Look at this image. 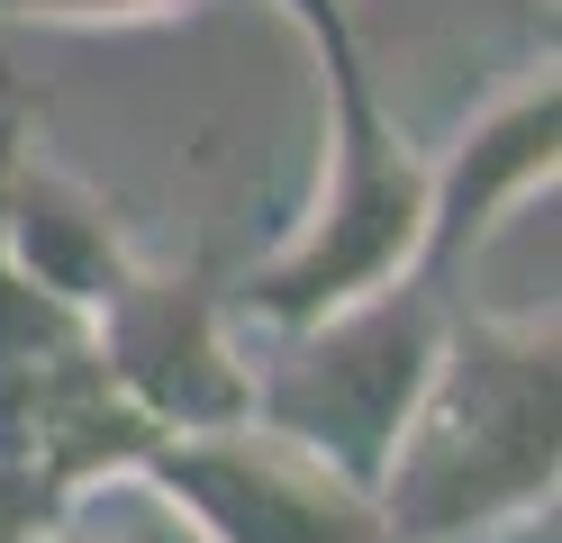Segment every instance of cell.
Listing matches in <instances>:
<instances>
[{"instance_id":"obj_2","label":"cell","mask_w":562,"mask_h":543,"mask_svg":"<svg viewBox=\"0 0 562 543\" xmlns=\"http://www.w3.org/2000/svg\"><path fill=\"white\" fill-rule=\"evenodd\" d=\"M272 10L308 36L318 100H327V136H318L327 155H318V191H308L300 227L236 281V308L255 326H272V336H291V326H318V317L417 272L427 155L391 118V100L372 82V55H363V27L345 0H272Z\"/></svg>"},{"instance_id":"obj_4","label":"cell","mask_w":562,"mask_h":543,"mask_svg":"<svg viewBox=\"0 0 562 543\" xmlns=\"http://www.w3.org/2000/svg\"><path fill=\"white\" fill-rule=\"evenodd\" d=\"M136 489L200 543H400L372 489L281 444L255 417L218 434H164L136 462Z\"/></svg>"},{"instance_id":"obj_8","label":"cell","mask_w":562,"mask_h":543,"mask_svg":"<svg viewBox=\"0 0 562 543\" xmlns=\"http://www.w3.org/2000/svg\"><path fill=\"white\" fill-rule=\"evenodd\" d=\"M155 517H164V507H155ZM37 543H164V525H91L82 507H74V517H55Z\"/></svg>"},{"instance_id":"obj_7","label":"cell","mask_w":562,"mask_h":543,"mask_svg":"<svg viewBox=\"0 0 562 543\" xmlns=\"http://www.w3.org/2000/svg\"><path fill=\"white\" fill-rule=\"evenodd\" d=\"M172 10H200V0H0V19H172Z\"/></svg>"},{"instance_id":"obj_6","label":"cell","mask_w":562,"mask_h":543,"mask_svg":"<svg viewBox=\"0 0 562 543\" xmlns=\"http://www.w3.org/2000/svg\"><path fill=\"white\" fill-rule=\"evenodd\" d=\"M553 172H562V82H553V64H536V72H517L481 118H463V136H453L445 155H427V236H417V281L453 290L463 263L499 236V217L517 200L553 191ZM453 299H463V290H453Z\"/></svg>"},{"instance_id":"obj_5","label":"cell","mask_w":562,"mask_h":543,"mask_svg":"<svg viewBox=\"0 0 562 543\" xmlns=\"http://www.w3.org/2000/svg\"><path fill=\"white\" fill-rule=\"evenodd\" d=\"M100 372L155 434H218L255 417V362L236 344V308L209 263H136L119 299L91 317Z\"/></svg>"},{"instance_id":"obj_3","label":"cell","mask_w":562,"mask_h":543,"mask_svg":"<svg viewBox=\"0 0 562 543\" xmlns=\"http://www.w3.org/2000/svg\"><path fill=\"white\" fill-rule=\"evenodd\" d=\"M445 317H453V290L408 272V281L372 290V299L336 308L318 326H291L281 353L255 362V426L318 453L355 489H381V462H391L417 389L436 372Z\"/></svg>"},{"instance_id":"obj_1","label":"cell","mask_w":562,"mask_h":543,"mask_svg":"<svg viewBox=\"0 0 562 543\" xmlns=\"http://www.w3.org/2000/svg\"><path fill=\"white\" fill-rule=\"evenodd\" d=\"M562 480V317L544 308H463L453 299L436 372L417 389L391 462L381 525L400 543H481L499 525L553 517Z\"/></svg>"}]
</instances>
